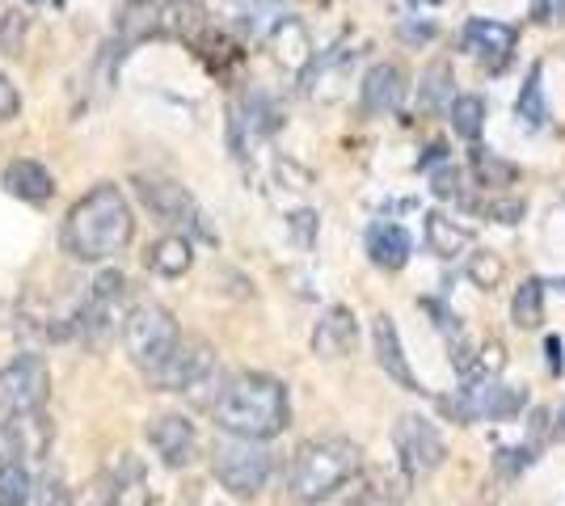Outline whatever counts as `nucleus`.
Segmentation results:
<instances>
[{"label":"nucleus","mask_w":565,"mask_h":506,"mask_svg":"<svg viewBox=\"0 0 565 506\" xmlns=\"http://www.w3.org/2000/svg\"><path fill=\"white\" fill-rule=\"evenodd\" d=\"M136 237V216L115 182H102L72 203L60 241L76 262H110Z\"/></svg>","instance_id":"1"},{"label":"nucleus","mask_w":565,"mask_h":506,"mask_svg":"<svg viewBox=\"0 0 565 506\" xmlns=\"http://www.w3.org/2000/svg\"><path fill=\"white\" fill-rule=\"evenodd\" d=\"M207 410L220 431L236 434V439H258V443L282 434L291 422L287 385L266 372H241L233 380H224Z\"/></svg>","instance_id":"2"},{"label":"nucleus","mask_w":565,"mask_h":506,"mask_svg":"<svg viewBox=\"0 0 565 506\" xmlns=\"http://www.w3.org/2000/svg\"><path fill=\"white\" fill-rule=\"evenodd\" d=\"M354 473H359V448H354L351 439H308L296 448V456H291V469H287V494L296 498V503H326L333 498L342 485L351 482Z\"/></svg>","instance_id":"3"},{"label":"nucleus","mask_w":565,"mask_h":506,"mask_svg":"<svg viewBox=\"0 0 565 506\" xmlns=\"http://www.w3.org/2000/svg\"><path fill=\"white\" fill-rule=\"evenodd\" d=\"M212 473L215 482L236 498H258L270 482V473H275V456H270V448H262L258 439H236L233 434V439L215 443Z\"/></svg>","instance_id":"4"},{"label":"nucleus","mask_w":565,"mask_h":506,"mask_svg":"<svg viewBox=\"0 0 565 506\" xmlns=\"http://www.w3.org/2000/svg\"><path fill=\"white\" fill-rule=\"evenodd\" d=\"M122 342H127V355L140 372H157L178 351L182 337H178L173 313H166L161 304H136L122 316Z\"/></svg>","instance_id":"5"},{"label":"nucleus","mask_w":565,"mask_h":506,"mask_svg":"<svg viewBox=\"0 0 565 506\" xmlns=\"http://www.w3.org/2000/svg\"><path fill=\"white\" fill-rule=\"evenodd\" d=\"M136 194H140L143 207L161 219V224H169V228H186V233H194V237H207V241H212V228L203 224V212H199V203L190 198L186 186L166 182V177H136Z\"/></svg>","instance_id":"6"},{"label":"nucleus","mask_w":565,"mask_h":506,"mask_svg":"<svg viewBox=\"0 0 565 506\" xmlns=\"http://www.w3.org/2000/svg\"><path fill=\"white\" fill-rule=\"evenodd\" d=\"M393 443H397V456L409 477H430V473L448 460L444 434H439V427H435L430 418H423V413H405L397 422V431H393Z\"/></svg>","instance_id":"7"},{"label":"nucleus","mask_w":565,"mask_h":506,"mask_svg":"<svg viewBox=\"0 0 565 506\" xmlns=\"http://www.w3.org/2000/svg\"><path fill=\"white\" fill-rule=\"evenodd\" d=\"M51 397L47 363L39 355H18L9 367H0V410L4 413H34Z\"/></svg>","instance_id":"8"},{"label":"nucleus","mask_w":565,"mask_h":506,"mask_svg":"<svg viewBox=\"0 0 565 506\" xmlns=\"http://www.w3.org/2000/svg\"><path fill=\"white\" fill-rule=\"evenodd\" d=\"M527 406V392L523 388H507L498 385V380H481V385L465 388L460 397H448L444 401V410L456 418V422H481V418H515L519 410Z\"/></svg>","instance_id":"9"},{"label":"nucleus","mask_w":565,"mask_h":506,"mask_svg":"<svg viewBox=\"0 0 565 506\" xmlns=\"http://www.w3.org/2000/svg\"><path fill=\"white\" fill-rule=\"evenodd\" d=\"M148 380L157 388H166V392H194V388L220 380V376H215V355L207 346H199V342H194V346H182V342H178V351H173L157 372H148Z\"/></svg>","instance_id":"10"},{"label":"nucleus","mask_w":565,"mask_h":506,"mask_svg":"<svg viewBox=\"0 0 565 506\" xmlns=\"http://www.w3.org/2000/svg\"><path fill=\"white\" fill-rule=\"evenodd\" d=\"M51 422L43 410L34 413H9L0 422V464H25V460H43L51 448Z\"/></svg>","instance_id":"11"},{"label":"nucleus","mask_w":565,"mask_h":506,"mask_svg":"<svg viewBox=\"0 0 565 506\" xmlns=\"http://www.w3.org/2000/svg\"><path fill=\"white\" fill-rule=\"evenodd\" d=\"M148 443L157 448V456L166 460L169 469H186L190 460L199 456V434L182 413H161L148 422Z\"/></svg>","instance_id":"12"},{"label":"nucleus","mask_w":565,"mask_h":506,"mask_svg":"<svg viewBox=\"0 0 565 506\" xmlns=\"http://www.w3.org/2000/svg\"><path fill=\"white\" fill-rule=\"evenodd\" d=\"M363 115L367 119H384V115H393L401 110V101H405V73H401L397 64H376V68H367L363 76Z\"/></svg>","instance_id":"13"},{"label":"nucleus","mask_w":565,"mask_h":506,"mask_svg":"<svg viewBox=\"0 0 565 506\" xmlns=\"http://www.w3.org/2000/svg\"><path fill=\"white\" fill-rule=\"evenodd\" d=\"M465 51L498 73L511 60V51H515V30L502 22H490V18H472L465 25Z\"/></svg>","instance_id":"14"},{"label":"nucleus","mask_w":565,"mask_h":506,"mask_svg":"<svg viewBox=\"0 0 565 506\" xmlns=\"http://www.w3.org/2000/svg\"><path fill=\"white\" fill-rule=\"evenodd\" d=\"M354 342H359V321H354L347 304H333L330 313L317 321V330H312V351L321 359H347L354 351Z\"/></svg>","instance_id":"15"},{"label":"nucleus","mask_w":565,"mask_h":506,"mask_svg":"<svg viewBox=\"0 0 565 506\" xmlns=\"http://www.w3.org/2000/svg\"><path fill=\"white\" fill-rule=\"evenodd\" d=\"M102 485H106V506H152V485L143 477V464L127 452L102 477Z\"/></svg>","instance_id":"16"},{"label":"nucleus","mask_w":565,"mask_h":506,"mask_svg":"<svg viewBox=\"0 0 565 506\" xmlns=\"http://www.w3.org/2000/svg\"><path fill=\"white\" fill-rule=\"evenodd\" d=\"M372 342H376V363L384 367V376H393L405 392H423L418 376H414V372H409V363H405V351H401L397 321H393L388 313L376 316V325H372Z\"/></svg>","instance_id":"17"},{"label":"nucleus","mask_w":565,"mask_h":506,"mask_svg":"<svg viewBox=\"0 0 565 506\" xmlns=\"http://www.w3.org/2000/svg\"><path fill=\"white\" fill-rule=\"evenodd\" d=\"M354 55L359 51H347V47H333L326 51L321 60H312L305 73H308V94L317 97V101H333V97H342V80L351 73Z\"/></svg>","instance_id":"18"},{"label":"nucleus","mask_w":565,"mask_h":506,"mask_svg":"<svg viewBox=\"0 0 565 506\" xmlns=\"http://www.w3.org/2000/svg\"><path fill=\"white\" fill-rule=\"evenodd\" d=\"M270 51H275V60L287 73H305L308 64H312V39H308L305 22L279 18L275 30H270Z\"/></svg>","instance_id":"19"},{"label":"nucleus","mask_w":565,"mask_h":506,"mask_svg":"<svg viewBox=\"0 0 565 506\" xmlns=\"http://www.w3.org/2000/svg\"><path fill=\"white\" fill-rule=\"evenodd\" d=\"M4 191L13 194V198H22V203H51L55 198V177H51L47 169L39 165V161H13V165L4 169Z\"/></svg>","instance_id":"20"},{"label":"nucleus","mask_w":565,"mask_h":506,"mask_svg":"<svg viewBox=\"0 0 565 506\" xmlns=\"http://www.w3.org/2000/svg\"><path fill=\"white\" fill-rule=\"evenodd\" d=\"M367 254L384 270H401V266L409 262V254H414V241H409V233L401 224H376L367 233Z\"/></svg>","instance_id":"21"},{"label":"nucleus","mask_w":565,"mask_h":506,"mask_svg":"<svg viewBox=\"0 0 565 506\" xmlns=\"http://www.w3.org/2000/svg\"><path fill=\"white\" fill-rule=\"evenodd\" d=\"M426 245H430L435 258L451 262V258H460L472 245V233L465 224H456L451 216H444V212H430V216H426Z\"/></svg>","instance_id":"22"},{"label":"nucleus","mask_w":565,"mask_h":506,"mask_svg":"<svg viewBox=\"0 0 565 506\" xmlns=\"http://www.w3.org/2000/svg\"><path fill=\"white\" fill-rule=\"evenodd\" d=\"M194 262V254H190V241L182 233H169L161 241L148 249V266L157 270V274H166V279H182Z\"/></svg>","instance_id":"23"},{"label":"nucleus","mask_w":565,"mask_h":506,"mask_svg":"<svg viewBox=\"0 0 565 506\" xmlns=\"http://www.w3.org/2000/svg\"><path fill=\"white\" fill-rule=\"evenodd\" d=\"M511 316H515L519 330H541L544 321V283L541 279H523L511 300Z\"/></svg>","instance_id":"24"},{"label":"nucleus","mask_w":565,"mask_h":506,"mask_svg":"<svg viewBox=\"0 0 565 506\" xmlns=\"http://www.w3.org/2000/svg\"><path fill=\"white\" fill-rule=\"evenodd\" d=\"M448 115H451V131H456V136L477 140L481 127H486V101L477 94H460V97H451Z\"/></svg>","instance_id":"25"},{"label":"nucleus","mask_w":565,"mask_h":506,"mask_svg":"<svg viewBox=\"0 0 565 506\" xmlns=\"http://www.w3.org/2000/svg\"><path fill=\"white\" fill-rule=\"evenodd\" d=\"M541 64L527 73V80H523V89H519V101H515V115L527 127H544L548 122V101H544V85H541Z\"/></svg>","instance_id":"26"},{"label":"nucleus","mask_w":565,"mask_h":506,"mask_svg":"<svg viewBox=\"0 0 565 506\" xmlns=\"http://www.w3.org/2000/svg\"><path fill=\"white\" fill-rule=\"evenodd\" d=\"M161 18H166V22H161V30H166V34L190 39L194 30H203V18H207V13H203V4H199V0H173Z\"/></svg>","instance_id":"27"},{"label":"nucleus","mask_w":565,"mask_h":506,"mask_svg":"<svg viewBox=\"0 0 565 506\" xmlns=\"http://www.w3.org/2000/svg\"><path fill=\"white\" fill-rule=\"evenodd\" d=\"M451 68L448 64H430L423 76V85H418V97H423L426 110H448L451 106Z\"/></svg>","instance_id":"28"},{"label":"nucleus","mask_w":565,"mask_h":506,"mask_svg":"<svg viewBox=\"0 0 565 506\" xmlns=\"http://www.w3.org/2000/svg\"><path fill=\"white\" fill-rule=\"evenodd\" d=\"M34 494V482L25 464H0V506H25Z\"/></svg>","instance_id":"29"},{"label":"nucleus","mask_w":565,"mask_h":506,"mask_svg":"<svg viewBox=\"0 0 565 506\" xmlns=\"http://www.w3.org/2000/svg\"><path fill=\"white\" fill-rule=\"evenodd\" d=\"M469 279L472 288L481 291H494L498 283H502V274H507V266H502V258H498L494 249H477V254H469Z\"/></svg>","instance_id":"30"},{"label":"nucleus","mask_w":565,"mask_h":506,"mask_svg":"<svg viewBox=\"0 0 565 506\" xmlns=\"http://www.w3.org/2000/svg\"><path fill=\"white\" fill-rule=\"evenodd\" d=\"M25 30H30V18L18 13V9H9V13L0 18V51L18 60V55L25 51Z\"/></svg>","instance_id":"31"},{"label":"nucleus","mask_w":565,"mask_h":506,"mask_svg":"<svg viewBox=\"0 0 565 506\" xmlns=\"http://www.w3.org/2000/svg\"><path fill=\"white\" fill-rule=\"evenodd\" d=\"M472 161H477V173H481V182H486V186H494V182H498V186H507V182L515 177V169L502 165V161H494L486 148H477V152H472Z\"/></svg>","instance_id":"32"},{"label":"nucleus","mask_w":565,"mask_h":506,"mask_svg":"<svg viewBox=\"0 0 565 506\" xmlns=\"http://www.w3.org/2000/svg\"><path fill=\"white\" fill-rule=\"evenodd\" d=\"M523 212H527L523 198H498V203H486V216L498 219V224H519Z\"/></svg>","instance_id":"33"},{"label":"nucleus","mask_w":565,"mask_h":506,"mask_svg":"<svg viewBox=\"0 0 565 506\" xmlns=\"http://www.w3.org/2000/svg\"><path fill=\"white\" fill-rule=\"evenodd\" d=\"M22 110V97H18V85L0 73V122H13Z\"/></svg>","instance_id":"34"},{"label":"nucleus","mask_w":565,"mask_h":506,"mask_svg":"<svg viewBox=\"0 0 565 506\" xmlns=\"http://www.w3.org/2000/svg\"><path fill=\"white\" fill-rule=\"evenodd\" d=\"M507 367V355H502V342H486L481 355H477V372L481 376H498Z\"/></svg>","instance_id":"35"},{"label":"nucleus","mask_w":565,"mask_h":506,"mask_svg":"<svg viewBox=\"0 0 565 506\" xmlns=\"http://www.w3.org/2000/svg\"><path fill=\"white\" fill-rule=\"evenodd\" d=\"M39 506H72V489L60 477H47L39 485Z\"/></svg>","instance_id":"36"},{"label":"nucleus","mask_w":565,"mask_h":506,"mask_svg":"<svg viewBox=\"0 0 565 506\" xmlns=\"http://www.w3.org/2000/svg\"><path fill=\"white\" fill-rule=\"evenodd\" d=\"M532 13L541 22H565V0H532Z\"/></svg>","instance_id":"37"},{"label":"nucleus","mask_w":565,"mask_h":506,"mask_svg":"<svg viewBox=\"0 0 565 506\" xmlns=\"http://www.w3.org/2000/svg\"><path fill=\"white\" fill-rule=\"evenodd\" d=\"M291 228H296V233H300V241H312V233H317V216H312V212H296V216H291Z\"/></svg>","instance_id":"38"},{"label":"nucleus","mask_w":565,"mask_h":506,"mask_svg":"<svg viewBox=\"0 0 565 506\" xmlns=\"http://www.w3.org/2000/svg\"><path fill=\"white\" fill-rule=\"evenodd\" d=\"M544 355H548V372L557 376V372H562V337H548V342H544Z\"/></svg>","instance_id":"39"},{"label":"nucleus","mask_w":565,"mask_h":506,"mask_svg":"<svg viewBox=\"0 0 565 506\" xmlns=\"http://www.w3.org/2000/svg\"><path fill=\"white\" fill-rule=\"evenodd\" d=\"M435 194H456V169H444V173H435Z\"/></svg>","instance_id":"40"},{"label":"nucleus","mask_w":565,"mask_h":506,"mask_svg":"<svg viewBox=\"0 0 565 506\" xmlns=\"http://www.w3.org/2000/svg\"><path fill=\"white\" fill-rule=\"evenodd\" d=\"M351 506H393V498H384L376 489H363L359 498H351Z\"/></svg>","instance_id":"41"},{"label":"nucleus","mask_w":565,"mask_h":506,"mask_svg":"<svg viewBox=\"0 0 565 506\" xmlns=\"http://www.w3.org/2000/svg\"><path fill=\"white\" fill-rule=\"evenodd\" d=\"M557 434H565V401H562V410H557Z\"/></svg>","instance_id":"42"},{"label":"nucleus","mask_w":565,"mask_h":506,"mask_svg":"<svg viewBox=\"0 0 565 506\" xmlns=\"http://www.w3.org/2000/svg\"><path fill=\"white\" fill-rule=\"evenodd\" d=\"M414 4H444V0H414Z\"/></svg>","instance_id":"43"},{"label":"nucleus","mask_w":565,"mask_h":506,"mask_svg":"<svg viewBox=\"0 0 565 506\" xmlns=\"http://www.w3.org/2000/svg\"><path fill=\"white\" fill-rule=\"evenodd\" d=\"M131 4H152V0H131Z\"/></svg>","instance_id":"44"}]
</instances>
